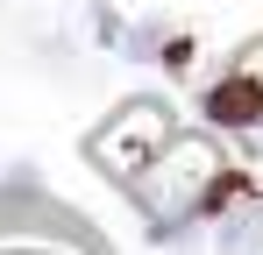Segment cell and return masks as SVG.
<instances>
[{
	"label": "cell",
	"instance_id": "obj_1",
	"mask_svg": "<svg viewBox=\"0 0 263 255\" xmlns=\"http://www.w3.org/2000/svg\"><path fill=\"white\" fill-rule=\"evenodd\" d=\"M228 192H235V177L220 170V149H214V142H199V135H178L171 149L128 184V199L149 213V234H157V241H178L185 220L220 213Z\"/></svg>",
	"mask_w": 263,
	"mask_h": 255
},
{
	"label": "cell",
	"instance_id": "obj_2",
	"mask_svg": "<svg viewBox=\"0 0 263 255\" xmlns=\"http://www.w3.org/2000/svg\"><path fill=\"white\" fill-rule=\"evenodd\" d=\"M0 255H114V248L57 192H36L29 177H0Z\"/></svg>",
	"mask_w": 263,
	"mask_h": 255
},
{
	"label": "cell",
	"instance_id": "obj_3",
	"mask_svg": "<svg viewBox=\"0 0 263 255\" xmlns=\"http://www.w3.org/2000/svg\"><path fill=\"white\" fill-rule=\"evenodd\" d=\"M171 142H178V114H171V99L135 92V99H121V107H114V114H107V121L86 135V163L128 192V184H135L149 163H157Z\"/></svg>",
	"mask_w": 263,
	"mask_h": 255
},
{
	"label": "cell",
	"instance_id": "obj_4",
	"mask_svg": "<svg viewBox=\"0 0 263 255\" xmlns=\"http://www.w3.org/2000/svg\"><path fill=\"white\" fill-rule=\"evenodd\" d=\"M206 121H220V128H263V78L220 71V85L206 92Z\"/></svg>",
	"mask_w": 263,
	"mask_h": 255
},
{
	"label": "cell",
	"instance_id": "obj_5",
	"mask_svg": "<svg viewBox=\"0 0 263 255\" xmlns=\"http://www.w3.org/2000/svg\"><path fill=\"white\" fill-rule=\"evenodd\" d=\"M214 248L220 255H263V199H235L220 206V227H214Z\"/></svg>",
	"mask_w": 263,
	"mask_h": 255
},
{
	"label": "cell",
	"instance_id": "obj_6",
	"mask_svg": "<svg viewBox=\"0 0 263 255\" xmlns=\"http://www.w3.org/2000/svg\"><path fill=\"white\" fill-rule=\"evenodd\" d=\"M121 50H128V57H185V36H178V29H164V22H142Z\"/></svg>",
	"mask_w": 263,
	"mask_h": 255
},
{
	"label": "cell",
	"instance_id": "obj_7",
	"mask_svg": "<svg viewBox=\"0 0 263 255\" xmlns=\"http://www.w3.org/2000/svg\"><path fill=\"white\" fill-rule=\"evenodd\" d=\"M235 71H249V78H263V36L249 42V50H242V57H235Z\"/></svg>",
	"mask_w": 263,
	"mask_h": 255
}]
</instances>
